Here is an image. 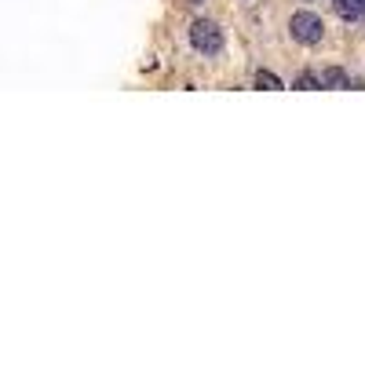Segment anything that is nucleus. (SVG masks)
Returning a JSON list of instances; mask_svg holds the SVG:
<instances>
[{
  "label": "nucleus",
  "instance_id": "1",
  "mask_svg": "<svg viewBox=\"0 0 365 365\" xmlns=\"http://www.w3.org/2000/svg\"><path fill=\"white\" fill-rule=\"evenodd\" d=\"M190 44H194L201 55H216V52H223V29L212 19H198L190 26Z\"/></svg>",
  "mask_w": 365,
  "mask_h": 365
},
{
  "label": "nucleus",
  "instance_id": "2",
  "mask_svg": "<svg viewBox=\"0 0 365 365\" xmlns=\"http://www.w3.org/2000/svg\"><path fill=\"white\" fill-rule=\"evenodd\" d=\"M289 29H292V37L299 44H318L322 40V19L318 15H311V11H296L292 19H289Z\"/></svg>",
  "mask_w": 365,
  "mask_h": 365
},
{
  "label": "nucleus",
  "instance_id": "3",
  "mask_svg": "<svg viewBox=\"0 0 365 365\" xmlns=\"http://www.w3.org/2000/svg\"><path fill=\"white\" fill-rule=\"evenodd\" d=\"M332 8H336V15L347 22L365 19V0H332Z\"/></svg>",
  "mask_w": 365,
  "mask_h": 365
},
{
  "label": "nucleus",
  "instance_id": "4",
  "mask_svg": "<svg viewBox=\"0 0 365 365\" xmlns=\"http://www.w3.org/2000/svg\"><path fill=\"white\" fill-rule=\"evenodd\" d=\"M322 88H362V81L355 84L351 77H347L340 66H329L325 73H322Z\"/></svg>",
  "mask_w": 365,
  "mask_h": 365
},
{
  "label": "nucleus",
  "instance_id": "5",
  "mask_svg": "<svg viewBox=\"0 0 365 365\" xmlns=\"http://www.w3.org/2000/svg\"><path fill=\"white\" fill-rule=\"evenodd\" d=\"M256 88H263V91H278V88H281V77L271 73V70H256Z\"/></svg>",
  "mask_w": 365,
  "mask_h": 365
},
{
  "label": "nucleus",
  "instance_id": "6",
  "mask_svg": "<svg viewBox=\"0 0 365 365\" xmlns=\"http://www.w3.org/2000/svg\"><path fill=\"white\" fill-rule=\"evenodd\" d=\"M296 88H304V91H318V88H322V77H314V73L304 70V73L296 77Z\"/></svg>",
  "mask_w": 365,
  "mask_h": 365
},
{
  "label": "nucleus",
  "instance_id": "7",
  "mask_svg": "<svg viewBox=\"0 0 365 365\" xmlns=\"http://www.w3.org/2000/svg\"><path fill=\"white\" fill-rule=\"evenodd\" d=\"M190 4H204V0H190Z\"/></svg>",
  "mask_w": 365,
  "mask_h": 365
}]
</instances>
